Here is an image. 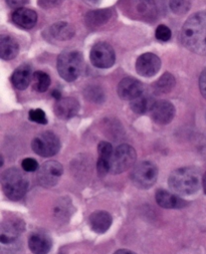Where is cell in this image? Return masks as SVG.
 <instances>
[{"label": "cell", "mask_w": 206, "mask_h": 254, "mask_svg": "<svg viewBox=\"0 0 206 254\" xmlns=\"http://www.w3.org/2000/svg\"><path fill=\"white\" fill-rule=\"evenodd\" d=\"M181 41L190 52L206 56V11L190 16L181 30Z\"/></svg>", "instance_id": "1"}, {"label": "cell", "mask_w": 206, "mask_h": 254, "mask_svg": "<svg viewBox=\"0 0 206 254\" xmlns=\"http://www.w3.org/2000/svg\"><path fill=\"white\" fill-rule=\"evenodd\" d=\"M168 184L171 190L177 195L189 196L195 194L200 189L202 180L197 169L184 167L171 173Z\"/></svg>", "instance_id": "2"}, {"label": "cell", "mask_w": 206, "mask_h": 254, "mask_svg": "<svg viewBox=\"0 0 206 254\" xmlns=\"http://www.w3.org/2000/svg\"><path fill=\"white\" fill-rule=\"evenodd\" d=\"M1 188L8 199L17 201L25 195L28 179L19 169L9 168L1 175Z\"/></svg>", "instance_id": "3"}, {"label": "cell", "mask_w": 206, "mask_h": 254, "mask_svg": "<svg viewBox=\"0 0 206 254\" xmlns=\"http://www.w3.org/2000/svg\"><path fill=\"white\" fill-rule=\"evenodd\" d=\"M82 57L76 51H66L58 59V71L67 81H74L81 73Z\"/></svg>", "instance_id": "4"}, {"label": "cell", "mask_w": 206, "mask_h": 254, "mask_svg": "<svg viewBox=\"0 0 206 254\" xmlns=\"http://www.w3.org/2000/svg\"><path fill=\"white\" fill-rule=\"evenodd\" d=\"M137 161V153L135 149L129 145L123 144L114 150L111 160L110 173L121 174L129 170Z\"/></svg>", "instance_id": "5"}, {"label": "cell", "mask_w": 206, "mask_h": 254, "mask_svg": "<svg viewBox=\"0 0 206 254\" xmlns=\"http://www.w3.org/2000/svg\"><path fill=\"white\" fill-rule=\"evenodd\" d=\"M157 178L158 168L150 161H144L135 165L131 173L132 182L141 189L151 188L156 183Z\"/></svg>", "instance_id": "6"}, {"label": "cell", "mask_w": 206, "mask_h": 254, "mask_svg": "<svg viewBox=\"0 0 206 254\" xmlns=\"http://www.w3.org/2000/svg\"><path fill=\"white\" fill-rule=\"evenodd\" d=\"M32 150L41 157H53L61 149L60 139L52 132H45L32 140Z\"/></svg>", "instance_id": "7"}, {"label": "cell", "mask_w": 206, "mask_h": 254, "mask_svg": "<svg viewBox=\"0 0 206 254\" xmlns=\"http://www.w3.org/2000/svg\"><path fill=\"white\" fill-rule=\"evenodd\" d=\"M64 173V168L57 161H48L41 165L37 172V181L39 185L51 188L57 185Z\"/></svg>", "instance_id": "8"}, {"label": "cell", "mask_w": 206, "mask_h": 254, "mask_svg": "<svg viewBox=\"0 0 206 254\" xmlns=\"http://www.w3.org/2000/svg\"><path fill=\"white\" fill-rule=\"evenodd\" d=\"M90 59L94 66L98 68H109L114 65L116 56L114 49L109 44L101 41L92 48Z\"/></svg>", "instance_id": "9"}, {"label": "cell", "mask_w": 206, "mask_h": 254, "mask_svg": "<svg viewBox=\"0 0 206 254\" xmlns=\"http://www.w3.org/2000/svg\"><path fill=\"white\" fill-rule=\"evenodd\" d=\"M25 230V223L19 218H9L2 222L0 229V242L1 244H10L18 240L19 236Z\"/></svg>", "instance_id": "10"}, {"label": "cell", "mask_w": 206, "mask_h": 254, "mask_svg": "<svg viewBox=\"0 0 206 254\" xmlns=\"http://www.w3.org/2000/svg\"><path fill=\"white\" fill-rule=\"evenodd\" d=\"M144 84L133 78L125 77L118 84V95L124 101H133L144 94Z\"/></svg>", "instance_id": "11"}, {"label": "cell", "mask_w": 206, "mask_h": 254, "mask_svg": "<svg viewBox=\"0 0 206 254\" xmlns=\"http://www.w3.org/2000/svg\"><path fill=\"white\" fill-rule=\"evenodd\" d=\"M161 60L154 54L146 53L136 61V70L143 77L155 75L161 68Z\"/></svg>", "instance_id": "12"}, {"label": "cell", "mask_w": 206, "mask_h": 254, "mask_svg": "<svg viewBox=\"0 0 206 254\" xmlns=\"http://www.w3.org/2000/svg\"><path fill=\"white\" fill-rule=\"evenodd\" d=\"M151 116L158 125H167L171 123L175 116V108L168 101H158L155 102L151 110Z\"/></svg>", "instance_id": "13"}, {"label": "cell", "mask_w": 206, "mask_h": 254, "mask_svg": "<svg viewBox=\"0 0 206 254\" xmlns=\"http://www.w3.org/2000/svg\"><path fill=\"white\" fill-rule=\"evenodd\" d=\"M129 10L136 16L145 20L154 19L157 14L156 6L152 0H127Z\"/></svg>", "instance_id": "14"}, {"label": "cell", "mask_w": 206, "mask_h": 254, "mask_svg": "<svg viewBox=\"0 0 206 254\" xmlns=\"http://www.w3.org/2000/svg\"><path fill=\"white\" fill-rule=\"evenodd\" d=\"M28 246L33 254H48L52 249L53 241L44 232H34L29 237Z\"/></svg>", "instance_id": "15"}, {"label": "cell", "mask_w": 206, "mask_h": 254, "mask_svg": "<svg viewBox=\"0 0 206 254\" xmlns=\"http://www.w3.org/2000/svg\"><path fill=\"white\" fill-rule=\"evenodd\" d=\"M99 158L97 162V170L100 176H105L110 172L111 160L114 154L113 146L108 142H101L98 146Z\"/></svg>", "instance_id": "16"}, {"label": "cell", "mask_w": 206, "mask_h": 254, "mask_svg": "<svg viewBox=\"0 0 206 254\" xmlns=\"http://www.w3.org/2000/svg\"><path fill=\"white\" fill-rule=\"evenodd\" d=\"M157 204L165 209H181L184 208L187 203L177 194L170 193L166 190H158L155 195Z\"/></svg>", "instance_id": "17"}, {"label": "cell", "mask_w": 206, "mask_h": 254, "mask_svg": "<svg viewBox=\"0 0 206 254\" xmlns=\"http://www.w3.org/2000/svg\"><path fill=\"white\" fill-rule=\"evenodd\" d=\"M79 111V104L73 98H65L57 102L55 113L62 120H69L73 118Z\"/></svg>", "instance_id": "18"}, {"label": "cell", "mask_w": 206, "mask_h": 254, "mask_svg": "<svg viewBox=\"0 0 206 254\" xmlns=\"http://www.w3.org/2000/svg\"><path fill=\"white\" fill-rule=\"evenodd\" d=\"M113 222L112 216L106 211H96L89 218V225L93 231L103 234L109 230Z\"/></svg>", "instance_id": "19"}, {"label": "cell", "mask_w": 206, "mask_h": 254, "mask_svg": "<svg viewBox=\"0 0 206 254\" xmlns=\"http://www.w3.org/2000/svg\"><path fill=\"white\" fill-rule=\"evenodd\" d=\"M12 20L17 26L23 29H31L36 24L37 14L32 9L21 7L13 12Z\"/></svg>", "instance_id": "20"}, {"label": "cell", "mask_w": 206, "mask_h": 254, "mask_svg": "<svg viewBox=\"0 0 206 254\" xmlns=\"http://www.w3.org/2000/svg\"><path fill=\"white\" fill-rule=\"evenodd\" d=\"M32 77H33V73H32L31 67L28 64H22L14 70L11 76V82L15 89L19 91H23L29 86V83L32 80Z\"/></svg>", "instance_id": "21"}, {"label": "cell", "mask_w": 206, "mask_h": 254, "mask_svg": "<svg viewBox=\"0 0 206 254\" xmlns=\"http://www.w3.org/2000/svg\"><path fill=\"white\" fill-rule=\"evenodd\" d=\"M19 47L17 42L8 35L0 37V57L4 61H11L18 55Z\"/></svg>", "instance_id": "22"}, {"label": "cell", "mask_w": 206, "mask_h": 254, "mask_svg": "<svg viewBox=\"0 0 206 254\" xmlns=\"http://www.w3.org/2000/svg\"><path fill=\"white\" fill-rule=\"evenodd\" d=\"M112 9H97L89 11L86 15V23L90 28H98L106 24L112 17Z\"/></svg>", "instance_id": "23"}, {"label": "cell", "mask_w": 206, "mask_h": 254, "mask_svg": "<svg viewBox=\"0 0 206 254\" xmlns=\"http://www.w3.org/2000/svg\"><path fill=\"white\" fill-rule=\"evenodd\" d=\"M175 77L169 73V72H165L153 86L154 92L157 95H165L170 93L173 88L175 87Z\"/></svg>", "instance_id": "24"}, {"label": "cell", "mask_w": 206, "mask_h": 254, "mask_svg": "<svg viewBox=\"0 0 206 254\" xmlns=\"http://www.w3.org/2000/svg\"><path fill=\"white\" fill-rule=\"evenodd\" d=\"M51 34L58 40L70 39L73 34V28L67 22H57L51 26Z\"/></svg>", "instance_id": "25"}, {"label": "cell", "mask_w": 206, "mask_h": 254, "mask_svg": "<svg viewBox=\"0 0 206 254\" xmlns=\"http://www.w3.org/2000/svg\"><path fill=\"white\" fill-rule=\"evenodd\" d=\"M154 104H155V101H153L152 98L145 96L143 94L142 96H140L139 98L131 102V109L133 110L134 113L143 115V114H146L147 112H151Z\"/></svg>", "instance_id": "26"}, {"label": "cell", "mask_w": 206, "mask_h": 254, "mask_svg": "<svg viewBox=\"0 0 206 254\" xmlns=\"http://www.w3.org/2000/svg\"><path fill=\"white\" fill-rule=\"evenodd\" d=\"M33 89L38 93H45L51 86V77L45 71H35L32 77Z\"/></svg>", "instance_id": "27"}, {"label": "cell", "mask_w": 206, "mask_h": 254, "mask_svg": "<svg viewBox=\"0 0 206 254\" xmlns=\"http://www.w3.org/2000/svg\"><path fill=\"white\" fill-rule=\"evenodd\" d=\"M191 7V0H170V9L177 15H184Z\"/></svg>", "instance_id": "28"}, {"label": "cell", "mask_w": 206, "mask_h": 254, "mask_svg": "<svg viewBox=\"0 0 206 254\" xmlns=\"http://www.w3.org/2000/svg\"><path fill=\"white\" fill-rule=\"evenodd\" d=\"M85 96L87 99L95 102V103H102L105 100V94L103 93V91L96 87H88L85 91Z\"/></svg>", "instance_id": "29"}, {"label": "cell", "mask_w": 206, "mask_h": 254, "mask_svg": "<svg viewBox=\"0 0 206 254\" xmlns=\"http://www.w3.org/2000/svg\"><path fill=\"white\" fill-rule=\"evenodd\" d=\"M29 119H30V121L35 122L37 124H41V125L48 124V119H47L46 113L40 109L31 110L29 112Z\"/></svg>", "instance_id": "30"}, {"label": "cell", "mask_w": 206, "mask_h": 254, "mask_svg": "<svg viewBox=\"0 0 206 254\" xmlns=\"http://www.w3.org/2000/svg\"><path fill=\"white\" fill-rule=\"evenodd\" d=\"M155 35H156V38L158 40H161V41H168L170 38H171V35H172V32L170 30V28L166 25L164 24H161L157 27L156 29V32H155Z\"/></svg>", "instance_id": "31"}, {"label": "cell", "mask_w": 206, "mask_h": 254, "mask_svg": "<svg viewBox=\"0 0 206 254\" xmlns=\"http://www.w3.org/2000/svg\"><path fill=\"white\" fill-rule=\"evenodd\" d=\"M21 167L25 172H34L39 169V165L36 160L32 158H26L22 161Z\"/></svg>", "instance_id": "32"}, {"label": "cell", "mask_w": 206, "mask_h": 254, "mask_svg": "<svg viewBox=\"0 0 206 254\" xmlns=\"http://www.w3.org/2000/svg\"><path fill=\"white\" fill-rule=\"evenodd\" d=\"M64 0H38V5L44 9L58 7L62 4Z\"/></svg>", "instance_id": "33"}, {"label": "cell", "mask_w": 206, "mask_h": 254, "mask_svg": "<svg viewBox=\"0 0 206 254\" xmlns=\"http://www.w3.org/2000/svg\"><path fill=\"white\" fill-rule=\"evenodd\" d=\"M199 90L204 99H206V68L203 69L199 76Z\"/></svg>", "instance_id": "34"}, {"label": "cell", "mask_w": 206, "mask_h": 254, "mask_svg": "<svg viewBox=\"0 0 206 254\" xmlns=\"http://www.w3.org/2000/svg\"><path fill=\"white\" fill-rule=\"evenodd\" d=\"M28 2V0H6L8 6L12 8H21V6L25 5Z\"/></svg>", "instance_id": "35"}, {"label": "cell", "mask_w": 206, "mask_h": 254, "mask_svg": "<svg viewBox=\"0 0 206 254\" xmlns=\"http://www.w3.org/2000/svg\"><path fill=\"white\" fill-rule=\"evenodd\" d=\"M114 254H136V253L133 251L127 250V249H120V250L116 251Z\"/></svg>", "instance_id": "36"}, {"label": "cell", "mask_w": 206, "mask_h": 254, "mask_svg": "<svg viewBox=\"0 0 206 254\" xmlns=\"http://www.w3.org/2000/svg\"><path fill=\"white\" fill-rule=\"evenodd\" d=\"M52 96H53L55 99H57L58 101H60V100L62 99V94H61V92L58 91V90H55V91L53 92Z\"/></svg>", "instance_id": "37"}, {"label": "cell", "mask_w": 206, "mask_h": 254, "mask_svg": "<svg viewBox=\"0 0 206 254\" xmlns=\"http://www.w3.org/2000/svg\"><path fill=\"white\" fill-rule=\"evenodd\" d=\"M202 187H203L204 193L206 194V172H205V174L202 177Z\"/></svg>", "instance_id": "38"}, {"label": "cell", "mask_w": 206, "mask_h": 254, "mask_svg": "<svg viewBox=\"0 0 206 254\" xmlns=\"http://www.w3.org/2000/svg\"><path fill=\"white\" fill-rule=\"evenodd\" d=\"M82 1L88 3V4H91V5H94V4H97L100 0H82Z\"/></svg>", "instance_id": "39"}]
</instances>
